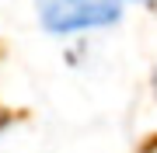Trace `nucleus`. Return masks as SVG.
Listing matches in <instances>:
<instances>
[{
	"mask_svg": "<svg viewBox=\"0 0 157 153\" xmlns=\"http://www.w3.org/2000/svg\"><path fill=\"white\" fill-rule=\"evenodd\" d=\"M129 4H150V0H129Z\"/></svg>",
	"mask_w": 157,
	"mask_h": 153,
	"instance_id": "nucleus-2",
	"label": "nucleus"
},
{
	"mask_svg": "<svg viewBox=\"0 0 157 153\" xmlns=\"http://www.w3.org/2000/svg\"><path fill=\"white\" fill-rule=\"evenodd\" d=\"M154 87H157V77H154Z\"/></svg>",
	"mask_w": 157,
	"mask_h": 153,
	"instance_id": "nucleus-3",
	"label": "nucleus"
},
{
	"mask_svg": "<svg viewBox=\"0 0 157 153\" xmlns=\"http://www.w3.org/2000/svg\"><path fill=\"white\" fill-rule=\"evenodd\" d=\"M122 7L115 0H39V21L49 35H80L108 28L119 21Z\"/></svg>",
	"mask_w": 157,
	"mask_h": 153,
	"instance_id": "nucleus-1",
	"label": "nucleus"
}]
</instances>
